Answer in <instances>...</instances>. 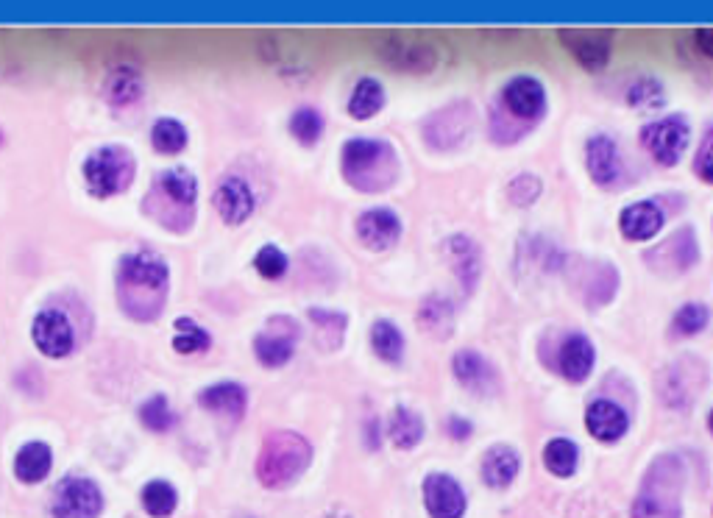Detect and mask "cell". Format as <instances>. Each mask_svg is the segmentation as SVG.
<instances>
[{
	"label": "cell",
	"mask_w": 713,
	"mask_h": 518,
	"mask_svg": "<svg viewBox=\"0 0 713 518\" xmlns=\"http://www.w3.org/2000/svg\"><path fill=\"white\" fill-rule=\"evenodd\" d=\"M170 271L168 262L154 251H137L120 259L117 301L134 321H154L165 307Z\"/></svg>",
	"instance_id": "6da1fadb"
},
{
	"label": "cell",
	"mask_w": 713,
	"mask_h": 518,
	"mask_svg": "<svg viewBox=\"0 0 713 518\" xmlns=\"http://www.w3.org/2000/svg\"><path fill=\"white\" fill-rule=\"evenodd\" d=\"M343 179L357 193H385L399 179V156L393 143L376 137H354L340 151Z\"/></svg>",
	"instance_id": "7a4b0ae2"
},
{
	"label": "cell",
	"mask_w": 713,
	"mask_h": 518,
	"mask_svg": "<svg viewBox=\"0 0 713 518\" xmlns=\"http://www.w3.org/2000/svg\"><path fill=\"white\" fill-rule=\"evenodd\" d=\"M312 446L299 432H271L257 457V480L265 488H287L310 468Z\"/></svg>",
	"instance_id": "3957f363"
},
{
	"label": "cell",
	"mask_w": 713,
	"mask_h": 518,
	"mask_svg": "<svg viewBox=\"0 0 713 518\" xmlns=\"http://www.w3.org/2000/svg\"><path fill=\"white\" fill-rule=\"evenodd\" d=\"M195 198H198V182L187 168H168L151 182V195L145 207L156 204L154 215L170 232H187L193 226Z\"/></svg>",
	"instance_id": "277c9868"
},
{
	"label": "cell",
	"mask_w": 713,
	"mask_h": 518,
	"mask_svg": "<svg viewBox=\"0 0 713 518\" xmlns=\"http://www.w3.org/2000/svg\"><path fill=\"white\" fill-rule=\"evenodd\" d=\"M134 170H137L134 156L120 145H109L84 159V182L95 198H109V195L129 190V184L134 182Z\"/></svg>",
	"instance_id": "5b68a950"
},
{
	"label": "cell",
	"mask_w": 713,
	"mask_h": 518,
	"mask_svg": "<svg viewBox=\"0 0 713 518\" xmlns=\"http://www.w3.org/2000/svg\"><path fill=\"white\" fill-rule=\"evenodd\" d=\"M652 471L658 474V482L647 477L644 491L633 505V518H680V493H683V468L677 463H669V457H663L661 463H655Z\"/></svg>",
	"instance_id": "8992f818"
},
{
	"label": "cell",
	"mask_w": 713,
	"mask_h": 518,
	"mask_svg": "<svg viewBox=\"0 0 713 518\" xmlns=\"http://www.w3.org/2000/svg\"><path fill=\"white\" fill-rule=\"evenodd\" d=\"M647 154L661 165V168H675L686 154L691 143V126L686 115H666L655 123H647L638 134Z\"/></svg>",
	"instance_id": "52a82bcc"
},
{
	"label": "cell",
	"mask_w": 713,
	"mask_h": 518,
	"mask_svg": "<svg viewBox=\"0 0 713 518\" xmlns=\"http://www.w3.org/2000/svg\"><path fill=\"white\" fill-rule=\"evenodd\" d=\"M301 329L290 315H273L260 335L254 337V354L265 368H282L293 360Z\"/></svg>",
	"instance_id": "ba28073f"
},
{
	"label": "cell",
	"mask_w": 713,
	"mask_h": 518,
	"mask_svg": "<svg viewBox=\"0 0 713 518\" xmlns=\"http://www.w3.org/2000/svg\"><path fill=\"white\" fill-rule=\"evenodd\" d=\"M644 259H647V265L652 271L663 273V276H677V273L691 271L700 262V246H697L694 229L691 226L677 229L663 243L647 251Z\"/></svg>",
	"instance_id": "9c48e42d"
},
{
	"label": "cell",
	"mask_w": 713,
	"mask_h": 518,
	"mask_svg": "<svg viewBox=\"0 0 713 518\" xmlns=\"http://www.w3.org/2000/svg\"><path fill=\"white\" fill-rule=\"evenodd\" d=\"M499 104L505 106L510 117L524 126H535L546 115V90L538 78L516 76L507 81L499 92Z\"/></svg>",
	"instance_id": "30bf717a"
},
{
	"label": "cell",
	"mask_w": 713,
	"mask_h": 518,
	"mask_svg": "<svg viewBox=\"0 0 713 518\" xmlns=\"http://www.w3.org/2000/svg\"><path fill=\"white\" fill-rule=\"evenodd\" d=\"M31 340L45 357L62 360L76 346V332L62 310H42L31 324Z\"/></svg>",
	"instance_id": "8fae6325"
},
{
	"label": "cell",
	"mask_w": 713,
	"mask_h": 518,
	"mask_svg": "<svg viewBox=\"0 0 713 518\" xmlns=\"http://www.w3.org/2000/svg\"><path fill=\"white\" fill-rule=\"evenodd\" d=\"M354 232H357L360 246L368 248V251H388L399 243L404 226L402 218L390 207H374L357 215Z\"/></svg>",
	"instance_id": "7c38bea8"
},
{
	"label": "cell",
	"mask_w": 713,
	"mask_h": 518,
	"mask_svg": "<svg viewBox=\"0 0 713 518\" xmlns=\"http://www.w3.org/2000/svg\"><path fill=\"white\" fill-rule=\"evenodd\" d=\"M104 507V496L92 480H67L53 496L56 518H98Z\"/></svg>",
	"instance_id": "4fadbf2b"
},
{
	"label": "cell",
	"mask_w": 713,
	"mask_h": 518,
	"mask_svg": "<svg viewBox=\"0 0 713 518\" xmlns=\"http://www.w3.org/2000/svg\"><path fill=\"white\" fill-rule=\"evenodd\" d=\"M212 207L221 215L223 223L229 226H240L246 223L254 209H257V195L251 190V184L240 176H226L218 182L215 193H212Z\"/></svg>",
	"instance_id": "5bb4252c"
},
{
	"label": "cell",
	"mask_w": 713,
	"mask_h": 518,
	"mask_svg": "<svg viewBox=\"0 0 713 518\" xmlns=\"http://www.w3.org/2000/svg\"><path fill=\"white\" fill-rule=\"evenodd\" d=\"M560 45L574 56V62L588 73L605 70L613 53V37L608 31H560Z\"/></svg>",
	"instance_id": "9a60e30c"
},
{
	"label": "cell",
	"mask_w": 713,
	"mask_h": 518,
	"mask_svg": "<svg viewBox=\"0 0 713 518\" xmlns=\"http://www.w3.org/2000/svg\"><path fill=\"white\" fill-rule=\"evenodd\" d=\"M424 505L432 518H463L468 499L460 482L443 471H435L424 480Z\"/></svg>",
	"instance_id": "2e32d148"
},
{
	"label": "cell",
	"mask_w": 713,
	"mask_h": 518,
	"mask_svg": "<svg viewBox=\"0 0 713 518\" xmlns=\"http://www.w3.org/2000/svg\"><path fill=\"white\" fill-rule=\"evenodd\" d=\"M443 257L449 262L454 279L466 290V296H471L482 276V248L468 234H452L443 243Z\"/></svg>",
	"instance_id": "e0dca14e"
},
{
	"label": "cell",
	"mask_w": 713,
	"mask_h": 518,
	"mask_svg": "<svg viewBox=\"0 0 713 518\" xmlns=\"http://www.w3.org/2000/svg\"><path fill=\"white\" fill-rule=\"evenodd\" d=\"M585 168L597 187H613L622 179V154L616 140L608 134H597L585 143Z\"/></svg>",
	"instance_id": "ac0fdd59"
},
{
	"label": "cell",
	"mask_w": 713,
	"mask_h": 518,
	"mask_svg": "<svg viewBox=\"0 0 713 518\" xmlns=\"http://www.w3.org/2000/svg\"><path fill=\"white\" fill-rule=\"evenodd\" d=\"M594 363H597V349L588 337L580 335V332H571L560 340L558 363L555 365H558L560 376L566 382H574V385L585 382L594 371Z\"/></svg>",
	"instance_id": "d6986e66"
},
{
	"label": "cell",
	"mask_w": 713,
	"mask_h": 518,
	"mask_svg": "<svg viewBox=\"0 0 713 518\" xmlns=\"http://www.w3.org/2000/svg\"><path fill=\"white\" fill-rule=\"evenodd\" d=\"M666 215L655 201H636L627 204L619 215V232L630 243H649L661 234Z\"/></svg>",
	"instance_id": "ffe728a7"
},
{
	"label": "cell",
	"mask_w": 713,
	"mask_h": 518,
	"mask_svg": "<svg viewBox=\"0 0 713 518\" xmlns=\"http://www.w3.org/2000/svg\"><path fill=\"white\" fill-rule=\"evenodd\" d=\"M585 429L602 443H616L619 438H624V432L630 429L627 413H624L619 404L608 402V399H599V402L588 404L585 410Z\"/></svg>",
	"instance_id": "44dd1931"
},
{
	"label": "cell",
	"mask_w": 713,
	"mask_h": 518,
	"mask_svg": "<svg viewBox=\"0 0 713 518\" xmlns=\"http://www.w3.org/2000/svg\"><path fill=\"white\" fill-rule=\"evenodd\" d=\"M454 315H457V310H454L452 298L443 296V293H429L415 312V321L427 337L446 340L454 329Z\"/></svg>",
	"instance_id": "7402d4cb"
},
{
	"label": "cell",
	"mask_w": 713,
	"mask_h": 518,
	"mask_svg": "<svg viewBox=\"0 0 713 518\" xmlns=\"http://www.w3.org/2000/svg\"><path fill=\"white\" fill-rule=\"evenodd\" d=\"M519 452L507 443H496L491 446L485 457H482V480L488 488H507L510 482L519 477Z\"/></svg>",
	"instance_id": "603a6c76"
},
{
	"label": "cell",
	"mask_w": 713,
	"mask_h": 518,
	"mask_svg": "<svg viewBox=\"0 0 713 518\" xmlns=\"http://www.w3.org/2000/svg\"><path fill=\"white\" fill-rule=\"evenodd\" d=\"M452 374H454V379L463 385V388L474 390V393H480V390H488L496 385V374H493V368L488 365V360H485L482 354H477L474 349H463V351H457V354H454Z\"/></svg>",
	"instance_id": "cb8c5ba5"
},
{
	"label": "cell",
	"mask_w": 713,
	"mask_h": 518,
	"mask_svg": "<svg viewBox=\"0 0 713 518\" xmlns=\"http://www.w3.org/2000/svg\"><path fill=\"white\" fill-rule=\"evenodd\" d=\"M198 404L209 410V413H223L229 418H243L248 407V393L243 385L237 382H218V385H209L207 390H201Z\"/></svg>",
	"instance_id": "d4e9b609"
},
{
	"label": "cell",
	"mask_w": 713,
	"mask_h": 518,
	"mask_svg": "<svg viewBox=\"0 0 713 518\" xmlns=\"http://www.w3.org/2000/svg\"><path fill=\"white\" fill-rule=\"evenodd\" d=\"M51 466H53L51 449H48L45 443L34 441V443H26V446L17 452L14 474H17V480L34 485V482H42L48 474H51Z\"/></svg>",
	"instance_id": "484cf974"
},
{
	"label": "cell",
	"mask_w": 713,
	"mask_h": 518,
	"mask_svg": "<svg viewBox=\"0 0 713 518\" xmlns=\"http://www.w3.org/2000/svg\"><path fill=\"white\" fill-rule=\"evenodd\" d=\"M388 438L396 449H415L424 438V418L410 407H396L388 418Z\"/></svg>",
	"instance_id": "4316f807"
},
{
	"label": "cell",
	"mask_w": 713,
	"mask_h": 518,
	"mask_svg": "<svg viewBox=\"0 0 713 518\" xmlns=\"http://www.w3.org/2000/svg\"><path fill=\"white\" fill-rule=\"evenodd\" d=\"M368 340H371V349H374V354L379 357V360H382V363L399 365L404 360L402 329L393 324V321H388V318H379V321H374Z\"/></svg>",
	"instance_id": "83f0119b"
},
{
	"label": "cell",
	"mask_w": 713,
	"mask_h": 518,
	"mask_svg": "<svg viewBox=\"0 0 713 518\" xmlns=\"http://www.w3.org/2000/svg\"><path fill=\"white\" fill-rule=\"evenodd\" d=\"M385 109V87L376 78H360L349 95V115L354 120H371Z\"/></svg>",
	"instance_id": "f1b7e54d"
},
{
	"label": "cell",
	"mask_w": 713,
	"mask_h": 518,
	"mask_svg": "<svg viewBox=\"0 0 713 518\" xmlns=\"http://www.w3.org/2000/svg\"><path fill=\"white\" fill-rule=\"evenodd\" d=\"M187 143H190V134L184 129L182 120H176V117H159V120H154V126H151V145H154V151L165 156L182 154Z\"/></svg>",
	"instance_id": "f546056e"
},
{
	"label": "cell",
	"mask_w": 713,
	"mask_h": 518,
	"mask_svg": "<svg viewBox=\"0 0 713 518\" xmlns=\"http://www.w3.org/2000/svg\"><path fill=\"white\" fill-rule=\"evenodd\" d=\"M619 290V271L608 265V262H597L591 268V276H588V285H585V301L588 307H605L610 298L616 296Z\"/></svg>",
	"instance_id": "4dcf8cb0"
},
{
	"label": "cell",
	"mask_w": 713,
	"mask_h": 518,
	"mask_svg": "<svg viewBox=\"0 0 713 518\" xmlns=\"http://www.w3.org/2000/svg\"><path fill=\"white\" fill-rule=\"evenodd\" d=\"M382 56H385L388 65L413 70V73H421V70H429L435 65V53L424 45H410V42H393Z\"/></svg>",
	"instance_id": "1f68e13d"
},
{
	"label": "cell",
	"mask_w": 713,
	"mask_h": 518,
	"mask_svg": "<svg viewBox=\"0 0 713 518\" xmlns=\"http://www.w3.org/2000/svg\"><path fill=\"white\" fill-rule=\"evenodd\" d=\"M708 321H711V310L702 304V301H686L680 310L672 315V329L669 335L672 337H694L700 335L708 329Z\"/></svg>",
	"instance_id": "d6a6232c"
},
{
	"label": "cell",
	"mask_w": 713,
	"mask_h": 518,
	"mask_svg": "<svg viewBox=\"0 0 713 518\" xmlns=\"http://www.w3.org/2000/svg\"><path fill=\"white\" fill-rule=\"evenodd\" d=\"M544 466L555 474V477H571L577 466H580V449L577 443L566 441V438H555L546 443L544 449Z\"/></svg>",
	"instance_id": "836d02e7"
},
{
	"label": "cell",
	"mask_w": 713,
	"mask_h": 518,
	"mask_svg": "<svg viewBox=\"0 0 713 518\" xmlns=\"http://www.w3.org/2000/svg\"><path fill=\"white\" fill-rule=\"evenodd\" d=\"M324 129V115H321L315 106H301V109H296V112L290 115V134H293L301 145H307V148L318 145V140L324 137Z\"/></svg>",
	"instance_id": "e575fe53"
},
{
	"label": "cell",
	"mask_w": 713,
	"mask_h": 518,
	"mask_svg": "<svg viewBox=\"0 0 713 518\" xmlns=\"http://www.w3.org/2000/svg\"><path fill=\"white\" fill-rule=\"evenodd\" d=\"M307 315H310V321L318 326V332H321V346H324V349H340V343H343V337H346L349 318H346L343 312L321 310V307H312Z\"/></svg>",
	"instance_id": "d590c367"
},
{
	"label": "cell",
	"mask_w": 713,
	"mask_h": 518,
	"mask_svg": "<svg viewBox=\"0 0 713 518\" xmlns=\"http://www.w3.org/2000/svg\"><path fill=\"white\" fill-rule=\"evenodd\" d=\"M176 505H179V493L170 482L154 480L143 488V507L148 516L168 518L176 510Z\"/></svg>",
	"instance_id": "8d00e7d4"
},
{
	"label": "cell",
	"mask_w": 713,
	"mask_h": 518,
	"mask_svg": "<svg viewBox=\"0 0 713 518\" xmlns=\"http://www.w3.org/2000/svg\"><path fill=\"white\" fill-rule=\"evenodd\" d=\"M140 95H143V78L131 67H117L109 76V98L115 101V106H131Z\"/></svg>",
	"instance_id": "74e56055"
},
{
	"label": "cell",
	"mask_w": 713,
	"mask_h": 518,
	"mask_svg": "<svg viewBox=\"0 0 713 518\" xmlns=\"http://www.w3.org/2000/svg\"><path fill=\"white\" fill-rule=\"evenodd\" d=\"M176 337H173V349L179 354H198L212 346V337L204 326H198L193 318H179L176 321Z\"/></svg>",
	"instance_id": "f35d334b"
},
{
	"label": "cell",
	"mask_w": 713,
	"mask_h": 518,
	"mask_svg": "<svg viewBox=\"0 0 713 518\" xmlns=\"http://www.w3.org/2000/svg\"><path fill=\"white\" fill-rule=\"evenodd\" d=\"M666 101V92H663V84L658 78H636L627 90V104L633 109H658Z\"/></svg>",
	"instance_id": "ab89813d"
},
{
	"label": "cell",
	"mask_w": 713,
	"mask_h": 518,
	"mask_svg": "<svg viewBox=\"0 0 713 518\" xmlns=\"http://www.w3.org/2000/svg\"><path fill=\"white\" fill-rule=\"evenodd\" d=\"M140 421H143L151 432H168V429L176 424V413L170 410L168 399H165L162 393H156V396H151V399L140 407Z\"/></svg>",
	"instance_id": "60d3db41"
},
{
	"label": "cell",
	"mask_w": 713,
	"mask_h": 518,
	"mask_svg": "<svg viewBox=\"0 0 713 518\" xmlns=\"http://www.w3.org/2000/svg\"><path fill=\"white\" fill-rule=\"evenodd\" d=\"M541 193H544V184L532 173H519L513 182L507 184V201L513 207H532L541 198Z\"/></svg>",
	"instance_id": "b9f144b4"
},
{
	"label": "cell",
	"mask_w": 713,
	"mask_h": 518,
	"mask_svg": "<svg viewBox=\"0 0 713 518\" xmlns=\"http://www.w3.org/2000/svg\"><path fill=\"white\" fill-rule=\"evenodd\" d=\"M287 265H290V262H287V254L276 246H262L260 251H257V257H254V268H257V273H260L262 279H268V282L282 279L287 273Z\"/></svg>",
	"instance_id": "7bdbcfd3"
},
{
	"label": "cell",
	"mask_w": 713,
	"mask_h": 518,
	"mask_svg": "<svg viewBox=\"0 0 713 518\" xmlns=\"http://www.w3.org/2000/svg\"><path fill=\"white\" fill-rule=\"evenodd\" d=\"M694 173H697V179H702L705 184H713V129L705 134L702 148L697 151V159H694Z\"/></svg>",
	"instance_id": "ee69618b"
},
{
	"label": "cell",
	"mask_w": 713,
	"mask_h": 518,
	"mask_svg": "<svg viewBox=\"0 0 713 518\" xmlns=\"http://www.w3.org/2000/svg\"><path fill=\"white\" fill-rule=\"evenodd\" d=\"M446 429H449V435H452L454 441H466V438H471V432H474L471 421H466L463 415H452V418L446 421Z\"/></svg>",
	"instance_id": "f6af8a7d"
},
{
	"label": "cell",
	"mask_w": 713,
	"mask_h": 518,
	"mask_svg": "<svg viewBox=\"0 0 713 518\" xmlns=\"http://www.w3.org/2000/svg\"><path fill=\"white\" fill-rule=\"evenodd\" d=\"M694 45H697V51H700L702 56L713 59V28H700V31H694Z\"/></svg>",
	"instance_id": "bcb514c9"
},
{
	"label": "cell",
	"mask_w": 713,
	"mask_h": 518,
	"mask_svg": "<svg viewBox=\"0 0 713 518\" xmlns=\"http://www.w3.org/2000/svg\"><path fill=\"white\" fill-rule=\"evenodd\" d=\"M708 429L713 432V410H711V415H708Z\"/></svg>",
	"instance_id": "7dc6e473"
}]
</instances>
